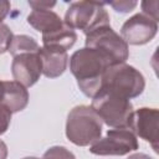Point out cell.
Returning <instances> with one entry per match:
<instances>
[{
  "instance_id": "cell-20",
  "label": "cell",
  "mask_w": 159,
  "mask_h": 159,
  "mask_svg": "<svg viewBox=\"0 0 159 159\" xmlns=\"http://www.w3.org/2000/svg\"><path fill=\"white\" fill-rule=\"evenodd\" d=\"M108 4L118 12H129L138 5L137 1H111Z\"/></svg>"
},
{
  "instance_id": "cell-12",
  "label": "cell",
  "mask_w": 159,
  "mask_h": 159,
  "mask_svg": "<svg viewBox=\"0 0 159 159\" xmlns=\"http://www.w3.org/2000/svg\"><path fill=\"white\" fill-rule=\"evenodd\" d=\"M4 97L1 104L6 107L11 113L25 109L29 103V92L24 84L16 81H2Z\"/></svg>"
},
{
  "instance_id": "cell-22",
  "label": "cell",
  "mask_w": 159,
  "mask_h": 159,
  "mask_svg": "<svg viewBox=\"0 0 159 159\" xmlns=\"http://www.w3.org/2000/svg\"><path fill=\"white\" fill-rule=\"evenodd\" d=\"M11 5L9 1L6 0H0V24L2 22V20L7 16V14L10 12Z\"/></svg>"
},
{
  "instance_id": "cell-11",
  "label": "cell",
  "mask_w": 159,
  "mask_h": 159,
  "mask_svg": "<svg viewBox=\"0 0 159 159\" xmlns=\"http://www.w3.org/2000/svg\"><path fill=\"white\" fill-rule=\"evenodd\" d=\"M39 56L42 63V73L47 78L60 77L67 68L68 55L67 51L55 47H40Z\"/></svg>"
},
{
  "instance_id": "cell-25",
  "label": "cell",
  "mask_w": 159,
  "mask_h": 159,
  "mask_svg": "<svg viewBox=\"0 0 159 159\" xmlns=\"http://www.w3.org/2000/svg\"><path fill=\"white\" fill-rule=\"evenodd\" d=\"M2 97H4V83H2V81H0V104H1Z\"/></svg>"
},
{
  "instance_id": "cell-19",
  "label": "cell",
  "mask_w": 159,
  "mask_h": 159,
  "mask_svg": "<svg viewBox=\"0 0 159 159\" xmlns=\"http://www.w3.org/2000/svg\"><path fill=\"white\" fill-rule=\"evenodd\" d=\"M142 5V9H143V12L144 15L149 16L150 19H153L154 21L158 22V1H144L140 4Z\"/></svg>"
},
{
  "instance_id": "cell-24",
  "label": "cell",
  "mask_w": 159,
  "mask_h": 159,
  "mask_svg": "<svg viewBox=\"0 0 159 159\" xmlns=\"http://www.w3.org/2000/svg\"><path fill=\"white\" fill-rule=\"evenodd\" d=\"M127 159H153V158H150L149 155H147L144 153H135V154L129 155Z\"/></svg>"
},
{
  "instance_id": "cell-21",
  "label": "cell",
  "mask_w": 159,
  "mask_h": 159,
  "mask_svg": "<svg viewBox=\"0 0 159 159\" xmlns=\"http://www.w3.org/2000/svg\"><path fill=\"white\" fill-rule=\"evenodd\" d=\"M29 5L32 7V10H51L56 2L55 1H32L30 0L29 1Z\"/></svg>"
},
{
  "instance_id": "cell-13",
  "label": "cell",
  "mask_w": 159,
  "mask_h": 159,
  "mask_svg": "<svg viewBox=\"0 0 159 159\" xmlns=\"http://www.w3.org/2000/svg\"><path fill=\"white\" fill-rule=\"evenodd\" d=\"M27 22L42 35L52 32L65 25L63 20L52 10H32L27 16Z\"/></svg>"
},
{
  "instance_id": "cell-5",
  "label": "cell",
  "mask_w": 159,
  "mask_h": 159,
  "mask_svg": "<svg viewBox=\"0 0 159 159\" xmlns=\"http://www.w3.org/2000/svg\"><path fill=\"white\" fill-rule=\"evenodd\" d=\"M63 21L72 30H82L87 35L99 26L109 25V15L104 2L75 1L68 6Z\"/></svg>"
},
{
  "instance_id": "cell-8",
  "label": "cell",
  "mask_w": 159,
  "mask_h": 159,
  "mask_svg": "<svg viewBox=\"0 0 159 159\" xmlns=\"http://www.w3.org/2000/svg\"><path fill=\"white\" fill-rule=\"evenodd\" d=\"M158 32V22L144 14H135L129 17L120 29V37L127 45H145Z\"/></svg>"
},
{
  "instance_id": "cell-26",
  "label": "cell",
  "mask_w": 159,
  "mask_h": 159,
  "mask_svg": "<svg viewBox=\"0 0 159 159\" xmlns=\"http://www.w3.org/2000/svg\"><path fill=\"white\" fill-rule=\"evenodd\" d=\"M22 159H39L36 157H26V158H22Z\"/></svg>"
},
{
  "instance_id": "cell-18",
  "label": "cell",
  "mask_w": 159,
  "mask_h": 159,
  "mask_svg": "<svg viewBox=\"0 0 159 159\" xmlns=\"http://www.w3.org/2000/svg\"><path fill=\"white\" fill-rule=\"evenodd\" d=\"M10 122H11V112L6 107L0 104V135L7 130Z\"/></svg>"
},
{
  "instance_id": "cell-4",
  "label": "cell",
  "mask_w": 159,
  "mask_h": 159,
  "mask_svg": "<svg viewBox=\"0 0 159 159\" xmlns=\"http://www.w3.org/2000/svg\"><path fill=\"white\" fill-rule=\"evenodd\" d=\"M145 80L143 75L127 63L114 65L103 75L102 88L104 91L118 94L123 98L132 99L143 93Z\"/></svg>"
},
{
  "instance_id": "cell-2",
  "label": "cell",
  "mask_w": 159,
  "mask_h": 159,
  "mask_svg": "<svg viewBox=\"0 0 159 159\" xmlns=\"http://www.w3.org/2000/svg\"><path fill=\"white\" fill-rule=\"evenodd\" d=\"M102 135V120L89 106L72 108L66 120V137L78 147L93 144Z\"/></svg>"
},
{
  "instance_id": "cell-7",
  "label": "cell",
  "mask_w": 159,
  "mask_h": 159,
  "mask_svg": "<svg viewBox=\"0 0 159 159\" xmlns=\"http://www.w3.org/2000/svg\"><path fill=\"white\" fill-rule=\"evenodd\" d=\"M138 148V139L130 129H109L104 138L91 144L89 152L96 155H125Z\"/></svg>"
},
{
  "instance_id": "cell-6",
  "label": "cell",
  "mask_w": 159,
  "mask_h": 159,
  "mask_svg": "<svg viewBox=\"0 0 159 159\" xmlns=\"http://www.w3.org/2000/svg\"><path fill=\"white\" fill-rule=\"evenodd\" d=\"M86 47L96 48L106 53L113 65L125 63L129 57L127 42L109 25L99 26L86 35Z\"/></svg>"
},
{
  "instance_id": "cell-10",
  "label": "cell",
  "mask_w": 159,
  "mask_h": 159,
  "mask_svg": "<svg viewBox=\"0 0 159 159\" xmlns=\"http://www.w3.org/2000/svg\"><path fill=\"white\" fill-rule=\"evenodd\" d=\"M11 73L14 80L25 87L34 86L42 75V63L39 52L15 56L11 63Z\"/></svg>"
},
{
  "instance_id": "cell-14",
  "label": "cell",
  "mask_w": 159,
  "mask_h": 159,
  "mask_svg": "<svg viewBox=\"0 0 159 159\" xmlns=\"http://www.w3.org/2000/svg\"><path fill=\"white\" fill-rule=\"evenodd\" d=\"M76 40H77V34L75 32V30L68 27L66 24L62 27L52 32L42 35L43 47H55V48H60L63 51L70 50L75 45Z\"/></svg>"
},
{
  "instance_id": "cell-23",
  "label": "cell",
  "mask_w": 159,
  "mask_h": 159,
  "mask_svg": "<svg viewBox=\"0 0 159 159\" xmlns=\"http://www.w3.org/2000/svg\"><path fill=\"white\" fill-rule=\"evenodd\" d=\"M6 158H7V147L0 139V159H6Z\"/></svg>"
},
{
  "instance_id": "cell-17",
  "label": "cell",
  "mask_w": 159,
  "mask_h": 159,
  "mask_svg": "<svg viewBox=\"0 0 159 159\" xmlns=\"http://www.w3.org/2000/svg\"><path fill=\"white\" fill-rule=\"evenodd\" d=\"M12 37H14V34L10 30V27L1 22L0 24V55L9 51Z\"/></svg>"
},
{
  "instance_id": "cell-9",
  "label": "cell",
  "mask_w": 159,
  "mask_h": 159,
  "mask_svg": "<svg viewBox=\"0 0 159 159\" xmlns=\"http://www.w3.org/2000/svg\"><path fill=\"white\" fill-rule=\"evenodd\" d=\"M158 119L159 112L157 108H139L133 112L129 129L139 137L152 144L155 153H158Z\"/></svg>"
},
{
  "instance_id": "cell-1",
  "label": "cell",
  "mask_w": 159,
  "mask_h": 159,
  "mask_svg": "<svg viewBox=\"0 0 159 159\" xmlns=\"http://www.w3.org/2000/svg\"><path fill=\"white\" fill-rule=\"evenodd\" d=\"M112 66L114 65L106 53L91 47L77 50L70 58L71 73L77 80L82 93L91 98L101 91L103 75Z\"/></svg>"
},
{
  "instance_id": "cell-15",
  "label": "cell",
  "mask_w": 159,
  "mask_h": 159,
  "mask_svg": "<svg viewBox=\"0 0 159 159\" xmlns=\"http://www.w3.org/2000/svg\"><path fill=\"white\" fill-rule=\"evenodd\" d=\"M39 50L40 46L34 37L27 35H14L7 52H10L12 57H15L21 53H36L39 52Z\"/></svg>"
},
{
  "instance_id": "cell-16",
  "label": "cell",
  "mask_w": 159,
  "mask_h": 159,
  "mask_svg": "<svg viewBox=\"0 0 159 159\" xmlns=\"http://www.w3.org/2000/svg\"><path fill=\"white\" fill-rule=\"evenodd\" d=\"M42 159H76V157L67 148L61 145H55L45 152Z\"/></svg>"
},
{
  "instance_id": "cell-3",
  "label": "cell",
  "mask_w": 159,
  "mask_h": 159,
  "mask_svg": "<svg viewBox=\"0 0 159 159\" xmlns=\"http://www.w3.org/2000/svg\"><path fill=\"white\" fill-rule=\"evenodd\" d=\"M91 107L108 127L113 129H129L134 112L129 99L101 89L92 98Z\"/></svg>"
}]
</instances>
